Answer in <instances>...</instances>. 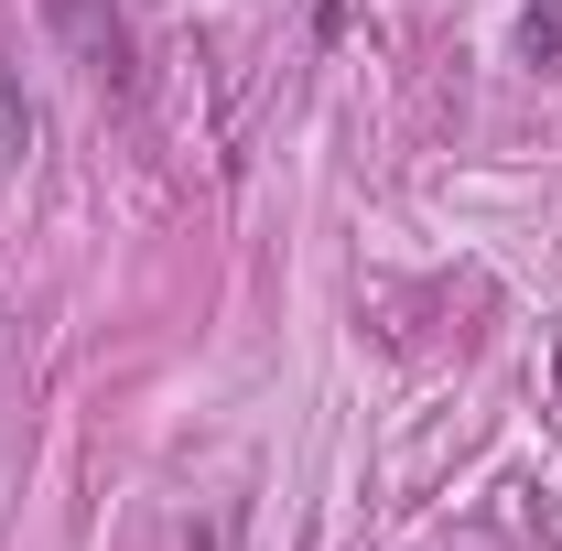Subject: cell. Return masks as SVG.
<instances>
[{"instance_id": "obj_3", "label": "cell", "mask_w": 562, "mask_h": 551, "mask_svg": "<svg viewBox=\"0 0 562 551\" xmlns=\"http://www.w3.org/2000/svg\"><path fill=\"white\" fill-rule=\"evenodd\" d=\"M519 44H530V55H562V0H530V11H519Z\"/></svg>"}, {"instance_id": "obj_2", "label": "cell", "mask_w": 562, "mask_h": 551, "mask_svg": "<svg viewBox=\"0 0 562 551\" xmlns=\"http://www.w3.org/2000/svg\"><path fill=\"white\" fill-rule=\"evenodd\" d=\"M33 140H44V120H33V98H22V76L0 66V173H22V162H33Z\"/></svg>"}, {"instance_id": "obj_1", "label": "cell", "mask_w": 562, "mask_h": 551, "mask_svg": "<svg viewBox=\"0 0 562 551\" xmlns=\"http://www.w3.org/2000/svg\"><path fill=\"white\" fill-rule=\"evenodd\" d=\"M44 22H55V44H66L109 98H131V87H140V44H131V22H120L109 0H44Z\"/></svg>"}]
</instances>
